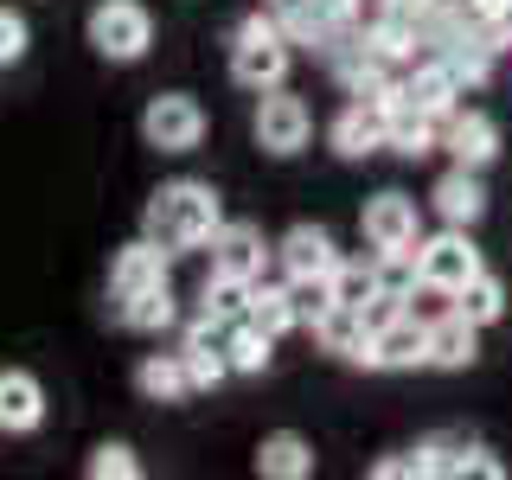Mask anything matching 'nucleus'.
<instances>
[{"instance_id":"nucleus-16","label":"nucleus","mask_w":512,"mask_h":480,"mask_svg":"<svg viewBox=\"0 0 512 480\" xmlns=\"http://www.w3.org/2000/svg\"><path fill=\"white\" fill-rule=\"evenodd\" d=\"M314 340L327 352H340V359H352V365H372V320H365V308L333 301V308L314 320Z\"/></svg>"},{"instance_id":"nucleus-17","label":"nucleus","mask_w":512,"mask_h":480,"mask_svg":"<svg viewBox=\"0 0 512 480\" xmlns=\"http://www.w3.org/2000/svg\"><path fill=\"white\" fill-rule=\"evenodd\" d=\"M384 148H397L404 160H423L442 148V116H429V109L404 103V90L391 96V128H384Z\"/></svg>"},{"instance_id":"nucleus-13","label":"nucleus","mask_w":512,"mask_h":480,"mask_svg":"<svg viewBox=\"0 0 512 480\" xmlns=\"http://www.w3.org/2000/svg\"><path fill=\"white\" fill-rule=\"evenodd\" d=\"M410 365H429V327L404 308L397 320L372 327V372H410Z\"/></svg>"},{"instance_id":"nucleus-6","label":"nucleus","mask_w":512,"mask_h":480,"mask_svg":"<svg viewBox=\"0 0 512 480\" xmlns=\"http://www.w3.org/2000/svg\"><path fill=\"white\" fill-rule=\"evenodd\" d=\"M250 135H256V148H263V154L288 160V154L308 148L314 116H308V103H301V96H288V90L276 84V90L256 96V122H250Z\"/></svg>"},{"instance_id":"nucleus-14","label":"nucleus","mask_w":512,"mask_h":480,"mask_svg":"<svg viewBox=\"0 0 512 480\" xmlns=\"http://www.w3.org/2000/svg\"><path fill=\"white\" fill-rule=\"evenodd\" d=\"M442 148L455 167H487L493 154H500V128H493V116H480V109H448L442 116Z\"/></svg>"},{"instance_id":"nucleus-15","label":"nucleus","mask_w":512,"mask_h":480,"mask_svg":"<svg viewBox=\"0 0 512 480\" xmlns=\"http://www.w3.org/2000/svg\"><path fill=\"white\" fill-rule=\"evenodd\" d=\"M276 263L288 276H333V269H340V250H333V237L320 231V224H288L276 237Z\"/></svg>"},{"instance_id":"nucleus-27","label":"nucleus","mask_w":512,"mask_h":480,"mask_svg":"<svg viewBox=\"0 0 512 480\" xmlns=\"http://www.w3.org/2000/svg\"><path fill=\"white\" fill-rule=\"evenodd\" d=\"M269 13L282 20V32H288L295 45H333V39H340V32H333V20L314 7V0H269Z\"/></svg>"},{"instance_id":"nucleus-7","label":"nucleus","mask_w":512,"mask_h":480,"mask_svg":"<svg viewBox=\"0 0 512 480\" xmlns=\"http://www.w3.org/2000/svg\"><path fill=\"white\" fill-rule=\"evenodd\" d=\"M160 282H173V250L154 244L148 231L109 256V308L128 301V295H141V288H160Z\"/></svg>"},{"instance_id":"nucleus-34","label":"nucleus","mask_w":512,"mask_h":480,"mask_svg":"<svg viewBox=\"0 0 512 480\" xmlns=\"http://www.w3.org/2000/svg\"><path fill=\"white\" fill-rule=\"evenodd\" d=\"M506 13H512V0H461V20L480 26V32H493V39H500Z\"/></svg>"},{"instance_id":"nucleus-33","label":"nucleus","mask_w":512,"mask_h":480,"mask_svg":"<svg viewBox=\"0 0 512 480\" xmlns=\"http://www.w3.org/2000/svg\"><path fill=\"white\" fill-rule=\"evenodd\" d=\"M32 52V26L20 7H0V64H20Z\"/></svg>"},{"instance_id":"nucleus-5","label":"nucleus","mask_w":512,"mask_h":480,"mask_svg":"<svg viewBox=\"0 0 512 480\" xmlns=\"http://www.w3.org/2000/svg\"><path fill=\"white\" fill-rule=\"evenodd\" d=\"M416 269H423V288H448V295H461L487 263H480L468 224H448V231H436V237L416 244Z\"/></svg>"},{"instance_id":"nucleus-18","label":"nucleus","mask_w":512,"mask_h":480,"mask_svg":"<svg viewBox=\"0 0 512 480\" xmlns=\"http://www.w3.org/2000/svg\"><path fill=\"white\" fill-rule=\"evenodd\" d=\"M423 455H429V474H480V480H500V474H506L500 461H493L480 442H468L461 429H448V436H429Z\"/></svg>"},{"instance_id":"nucleus-22","label":"nucleus","mask_w":512,"mask_h":480,"mask_svg":"<svg viewBox=\"0 0 512 480\" xmlns=\"http://www.w3.org/2000/svg\"><path fill=\"white\" fill-rule=\"evenodd\" d=\"M256 474H263V480H308V474H314L308 436H295V429L263 436V448H256Z\"/></svg>"},{"instance_id":"nucleus-25","label":"nucleus","mask_w":512,"mask_h":480,"mask_svg":"<svg viewBox=\"0 0 512 480\" xmlns=\"http://www.w3.org/2000/svg\"><path fill=\"white\" fill-rule=\"evenodd\" d=\"M244 320H250V327H263L269 340L295 333L301 314H295V301H288V282H263V276H256V282H250V308H244Z\"/></svg>"},{"instance_id":"nucleus-26","label":"nucleus","mask_w":512,"mask_h":480,"mask_svg":"<svg viewBox=\"0 0 512 480\" xmlns=\"http://www.w3.org/2000/svg\"><path fill=\"white\" fill-rule=\"evenodd\" d=\"M224 352H231V372L237 378H263L269 359H276V340H269L263 327H250V320H237V327L224 333Z\"/></svg>"},{"instance_id":"nucleus-2","label":"nucleus","mask_w":512,"mask_h":480,"mask_svg":"<svg viewBox=\"0 0 512 480\" xmlns=\"http://www.w3.org/2000/svg\"><path fill=\"white\" fill-rule=\"evenodd\" d=\"M288 64H295V39H288L282 32V20L276 13H244V20H237V32H231V77L244 90H276L282 77H288Z\"/></svg>"},{"instance_id":"nucleus-21","label":"nucleus","mask_w":512,"mask_h":480,"mask_svg":"<svg viewBox=\"0 0 512 480\" xmlns=\"http://www.w3.org/2000/svg\"><path fill=\"white\" fill-rule=\"evenodd\" d=\"M455 96H461V77H455V64H448L442 52L429 58V64H416V71L404 77V103L429 109V116H448V109H455Z\"/></svg>"},{"instance_id":"nucleus-29","label":"nucleus","mask_w":512,"mask_h":480,"mask_svg":"<svg viewBox=\"0 0 512 480\" xmlns=\"http://www.w3.org/2000/svg\"><path fill=\"white\" fill-rule=\"evenodd\" d=\"M455 308L468 314L474 327H493V320L506 314V282H500V276H487V269H480V276H474V282H468V288H461V295H455Z\"/></svg>"},{"instance_id":"nucleus-3","label":"nucleus","mask_w":512,"mask_h":480,"mask_svg":"<svg viewBox=\"0 0 512 480\" xmlns=\"http://www.w3.org/2000/svg\"><path fill=\"white\" fill-rule=\"evenodd\" d=\"M84 39L103 64H141L154 52V13L141 0H96L84 13Z\"/></svg>"},{"instance_id":"nucleus-35","label":"nucleus","mask_w":512,"mask_h":480,"mask_svg":"<svg viewBox=\"0 0 512 480\" xmlns=\"http://www.w3.org/2000/svg\"><path fill=\"white\" fill-rule=\"evenodd\" d=\"M429 474V455H423V442L410 448V455H391V461H378L372 480H423Z\"/></svg>"},{"instance_id":"nucleus-9","label":"nucleus","mask_w":512,"mask_h":480,"mask_svg":"<svg viewBox=\"0 0 512 480\" xmlns=\"http://www.w3.org/2000/svg\"><path fill=\"white\" fill-rule=\"evenodd\" d=\"M237 327V320H231ZM224 320H192L186 327V340H180V359H186V378H192V391H218L224 378H231V352H224Z\"/></svg>"},{"instance_id":"nucleus-37","label":"nucleus","mask_w":512,"mask_h":480,"mask_svg":"<svg viewBox=\"0 0 512 480\" xmlns=\"http://www.w3.org/2000/svg\"><path fill=\"white\" fill-rule=\"evenodd\" d=\"M500 39H512V13H506V26H500Z\"/></svg>"},{"instance_id":"nucleus-24","label":"nucleus","mask_w":512,"mask_h":480,"mask_svg":"<svg viewBox=\"0 0 512 480\" xmlns=\"http://www.w3.org/2000/svg\"><path fill=\"white\" fill-rule=\"evenodd\" d=\"M429 205H436L448 224H474L480 212H487V192H480L474 167H448L442 180H436V192H429Z\"/></svg>"},{"instance_id":"nucleus-10","label":"nucleus","mask_w":512,"mask_h":480,"mask_svg":"<svg viewBox=\"0 0 512 480\" xmlns=\"http://www.w3.org/2000/svg\"><path fill=\"white\" fill-rule=\"evenodd\" d=\"M384 128H391V103H365V96H352L340 116H333L327 141H333L340 160H365V154L384 148Z\"/></svg>"},{"instance_id":"nucleus-19","label":"nucleus","mask_w":512,"mask_h":480,"mask_svg":"<svg viewBox=\"0 0 512 480\" xmlns=\"http://www.w3.org/2000/svg\"><path fill=\"white\" fill-rule=\"evenodd\" d=\"M116 327H128V333H167L173 320H180V295H173V282H160V288H141V295H128V301H116Z\"/></svg>"},{"instance_id":"nucleus-23","label":"nucleus","mask_w":512,"mask_h":480,"mask_svg":"<svg viewBox=\"0 0 512 480\" xmlns=\"http://www.w3.org/2000/svg\"><path fill=\"white\" fill-rule=\"evenodd\" d=\"M135 391L148 397V404H180V397H192L186 359L180 352H148V359L135 365Z\"/></svg>"},{"instance_id":"nucleus-11","label":"nucleus","mask_w":512,"mask_h":480,"mask_svg":"<svg viewBox=\"0 0 512 480\" xmlns=\"http://www.w3.org/2000/svg\"><path fill=\"white\" fill-rule=\"evenodd\" d=\"M269 256H276V244H263V231H256V224H244V218H224L218 224V237H212V269H218V276L256 282Z\"/></svg>"},{"instance_id":"nucleus-36","label":"nucleus","mask_w":512,"mask_h":480,"mask_svg":"<svg viewBox=\"0 0 512 480\" xmlns=\"http://www.w3.org/2000/svg\"><path fill=\"white\" fill-rule=\"evenodd\" d=\"M314 7H320V13L333 20V32H346V26H352V20L365 13V0H314Z\"/></svg>"},{"instance_id":"nucleus-12","label":"nucleus","mask_w":512,"mask_h":480,"mask_svg":"<svg viewBox=\"0 0 512 480\" xmlns=\"http://www.w3.org/2000/svg\"><path fill=\"white\" fill-rule=\"evenodd\" d=\"M359 231H365V244L372 250H404L416 244V199L410 192H378V199H365V212H359Z\"/></svg>"},{"instance_id":"nucleus-1","label":"nucleus","mask_w":512,"mask_h":480,"mask_svg":"<svg viewBox=\"0 0 512 480\" xmlns=\"http://www.w3.org/2000/svg\"><path fill=\"white\" fill-rule=\"evenodd\" d=\"M218 224H224V205H218L212 180H167L148 199V212H141V231H148L154 244H167L173 256L205 250L218 237Z\"/></svg>"},{"instance_id":"nucleus-31","label":"nucleus","mask_w":512,"mask_h":480,"mask_svg":"<svg viewBox=\"0 0 512 480\" xmlns=\"http://www.w3.org/2000/svg\"><path fill=\"white\" fill-rule=\"evenodd\" d=\"M84 474L90 480H141V461H135L128 442H96L90 461H84Z\"/></svg>"},{"instance_id":"nucleus-4","label":"nucleus","mask_w":512,"mask_h":480,"mask_svg":"<svg viewBox=\"0 0 512 480\" xmlns=\"http://www.w3.org/2000/svg\"><path fill=\"white\" fill-rule=\"evenodd\" d=\"M141 141H148L154 154H192L205 141V109L199 96L186 90H154L148 109H141Z\"/></svg>"},{"instance_id":"nucleus-30","label":"nucleus","mask_w":512,"mask_h":480,"mask_svg":"<svg viewBox=\"0 0 512 480\" xmlns=\"http://www.w3.org/2000/svg\"><path fill=\"white\" fill-rule=\"evenodd\" d=\"M378 295H384L378 263H346V256H340V269H333V301H346V308H372Z\"/></svg>"},{"instance_id":"nucleus-32","label":"nucleus","mask_w":512,"mask_h":480,"mask_svg":"<svg viewBox=\"0 0 512 480\" xmlns=\"http://www.w3.org/2000/svg\"><path fill=\"white\" fill-rule=\"evenodd\" d=\"M288 301H295L301 327H314V320L333 308V276H288Z\"/></svg>"},{"instance_id":"nucleus-8","label":"nucleus","mask_w":512,"mask_h":480,"mask_svg":"<svg viewBox=\"0 0 512 480\" xmlns=\"http://www.w3.org/2000/svg\"><path fill=\"white\" fill-rule=\"evenodd\" d=\"M45 384L26 365H0V436H39L45 429Z\"/></svg>"},{"instance_id":"nucleus-20","label":"nucleus","mask_w":512,"mask_h":480,"mask_svg":"<svg viewBox=\"0 0 512 480\" xmlns=\"http://www.w3.org/2000/svg\"><path fill=\"white\" fill-rule=\"evenodd\" d=\"M474 320L468 314H442V320H429V365H436V372H468V365H474Z\"/></svg>"},{"instance_id":"nucleus-28","label":"nucleus","mask_w":512,"mask_h":480,"mask_svg":"<svg viewBox=\"0 0 512 480\" xmlns=\"http://www.w3.org/2000/svg\"><path fill=\"white\" fill-rule=\"evenodd\" d=\"M244 308H250V282L218 276V269H212V276H205V288H199V314L231 327V320H244Z\"/></svg>"}]
</instances>
